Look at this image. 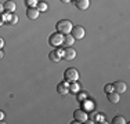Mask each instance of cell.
<instances>
[{"label": "cell", "instance_id": "cell-1", "mask_svg": "<svg viewBox=\"0 0 130 124\" xmlns=\"http://www.w3.org/2000/svg\"><path fill=\"white\" fill-rule=\"evenodd\" d=\"M73 25L69 19H61L58 21L57 25H55V29H57L58 33H62V35H68V33H71V30H72Z\"/></svg>", "mask_w": 130, "mask_h": 124}, {"label": "cell", "instance_id": "cell-2", "mask_svg": "<svg viewBox=\"0 0 130 124\" xmlns=\"http://www.w3.org/2000/svg\"><path fill=\"white\" fill-rule=\"evenodd\" d=\"M64 79H65V81H68V83L78 81V80H79L78 69H75V68H68V69L64 72Z\"/></svg>", "mask_w": 130, "mask_h": 124}, {"label": "cell", "instance_id": "cell-3", "mask_svg": "<svg viewBox=\"0 0 130 124\" xmlns=\"http://www.w3.org/2000/svg\"><path fill=\"white\" fill-rule=\"evenodd\" d=\"M64 43V35L62 33H53V35L48 37V44L53 46V47H60Z\"/></svg>", "mask_w": 130, "mask_h": 124}, {"label": "cell", "instance_id": "cell-4", "mask_svg": "<svg viewBox=\"0 0 130 124\" xmlns=\"http://www.w3.org/2000/svg\"><path fill=\"white\" fill-rule=\"evenodd\" d=\"M73 117H75V120L78 123H86L87 119H89V114L83 109H76L75 112H73Z\"/></svg>", "mask_w": 130, "mask_h": 124}, {"label": "cell", "instance_id": "cell-5", "mask_svg": "<svg viewBox=\"0 0 130 124\" xmlns=\"http://www.w3.org/2000/svg\"><path fill=\"white\" fill-rule=\"evenodd\" d=\"M85 33H86L85 28H83V26H79V25H78V26H73L72 30H71V35L75 37V40L83 39V37H85Z\"/></svg>", "mask_w": 130, "mask_h": 124}, {"label": "cell", "instance_id": "cell-6", "mask_svg": "<svg viewBox=\"0 0 130 124\" xmlns=\"http://www.w3.org/2000/svg\"><path fill=\"white\" fill-rule=\"evenodd\" d=\"M48 58H50L51 62H60L61 58H64V50H61V48L53 50L50 54H48Z\"/></svg>", "mask_w": 130, "mask_h": 124}, {"label": "cell", "instance_id": "cell-7", "mask_svg": "<svg viewBox=\"0 0 130 124\" xmlns=\"http://www.w3.org/2000/svg\"><path fill=\"white\" fill-rule=\"evenodd\" d=\"M57 92L60 95H67L68 92H69V84H68V81H61V83H58V86H57Z\"/></svg>", "mask_w": 130, "mask_h": 124}, {"label": "cell", "instance_id": "cell-8", "mask_svg": "<svg viewBox=\"0 0 130 124\" xmlns=\"http://www.w3.org/2000/svg\"><path fill=\"white\" fill-rule=\"evenodd\" d=\"M64 58L67 61H73L76 58V50L72 47H67L64 50Z\"/></svg>", "mask_w": 130, "mask_h": 124}, {"label": "cell", "instance_id": "cell-9", "mask_svg": "<svg viewBox=\"0 0 130 124\" xmlns=\"http://www.w3.org/2000/svg\"><path fill=\"white\" fill-rule=\"evenodd\" d=\"M126 90H127V86H126L125 81H115L113 83V91H116L118 94H123V92H126Z\"/></svg>", "mask_w": 130, "mask_h": 124}, {"label": "cell", "instance_id": "cell-10", "mask_svg": "<svg viewBox=\"0 0 130 124\" xmlns=\"http://www.w3.org/2000/svg\"><path fill=\"white\" fill-rule=\"evenodd\" d=\"M39 10L36 7H30V8H28V11H26V17L29 18L30 21H35V19H38L39 18Z\"/></svg>", "mask_w": 130, "mask_h": 124}, {"label": "cell", "instance_id": "cell-11", "mask_svg": "<svg viewBox=\"0 0 130 124\" xmlns=\"http://www.w3.org/2000/svg\"><path fill=\"white\" fill-rule=\"evenodd\" d=\"M75 6H76V8L85 11V10H87V8L90 7V0H76Z\"/></svg>", "mask_w": 130, "mask_h": 124}, {"label": "cell", "instance_id": "cell-12", "mask_svg": "<svg viewBox=\"0 0 130 124\" xmlns=\"http://www.w3.org/2000/svg\"><path fill=\"white\" fill-rule=\"evenodd\" d=\"M108 97V101L112 102V104H118V102L120 101V94H118L116 91H112V92H108L107 94Z\"/></svg>", "mask_w": 130, "mask_h": 124}, {"label": "cell", "instance_id": "cell-13", "mask_svg": "<svg viewBox=\"0 0 130 124\" xmlns=\"http://www.w3.org/2000/svg\"><path fill=\"white\" fill-rule=\"evenodd\" d=\"M3 6H4V11H7V12H14L17 10V6H15V3L13 0H7Z\"/></svg>", "mask_w": 130, "mask_h": 124}, {"label": "cell", "instance_id": "cell-14", "mask_svg": "<svg viewBox=\"0 0 130 124\" xmlns=\"http://www.w3.org/2000/svg\"><path fill=\"white\" fill-rule=\"evenodd\" d=\"M89 119L90 120H93V121H103V123H105V120H104V116L103 114H100L98 112H95V110H93L90 114H89Z\"/></svg>", "mask_w": 130, "mask_h": 124}, {"label": "cell", "instance_id": "cell-15", "mask_svg": "<svg viewBox=\"0 0 130 124\" xmlns=\"http://www.w3.org/2000/svg\"><path fill=\"white\" fill-rule=\"evenodd\" d=\"M73 42H75V37L71 35V33H68V35L64 36V43L62 44H65L67 47H71V46L73 44Z\"/></svg>", "mask_w": 130, "mask_h": 124}, {"label": "cell", "instance_id": "cell-16", "mask_svg": "<svg viewBox=\"0 0 130 124\" xmlns=\"http://www.w3.org/2000/svg\"><path fill=\"white\" fill-rule=\"evenodd\" d=\"M80 88H82V87H80V84H79L78 81H72V84L69 86V91L73 92V94H78V92H80Z\"/></svg>", "mask_w": 130, "mask_h": 124}, {"label": "cell", "instance_id": "cell-17", "mask_svg": "<svg viewBox=\"0 0 130 124\" xmlns=\"http://www.w3.org/2000/svg\"><path fill=\"white\" fill-rule=\"evenodd\" d=\"M36 8L39 10V12H44V11H47L48 6H47V3H46V2H39L38 6H36Z\"/></svg>", "mask_w": 130, "mask_h": 124}, {"label": "cell", "instance_id": "cell-18", "mask_svg": "<svg viewBox=\"0 0 130 124\" xmlns=\"http://www.w3.org/2000/svg\"><path fill=\"white\" fill-rule=\"evenodd\" d=\"M126 119L123 116H115L112 119V124H126Z\"/></svg>", "mask_w": 130, "mask_h": 124}, {"label": "cell", "instance_id": "cell-19", "mask_svg": "<svg viewBox=\"0 0 130 124\" xmlns=\"http://www.w3.org/2000/svg\"><path fill=\"white\" fill-rule=\"evenodd\" d=\"M38 3H39V0H25V4L28 6V8L36 7V6H38Z\"/></svg>", "mask_w": 130, "mask_h": 124}, {"label": "cell", "instance_id": "cell-20", "mask_svg": "<svg viewBox=\"0 0 130 124\" xmlns=\"http://www.w3.org/2000/svg\"><path fill=\"white\" fill-rule=\"evenodd\" d=\"M17 22H18V15L15 14V12H11V17H10V21H8V24L15 25Z\"/></svg>", "mask_w": 130, "mask_h": 124}, {"label": "cell", "instance_id": "cell-21", "mask_svg": "<svg viewBox=\"0 0 130 124\" xmlns=\"http://www.w3.org/2000/svg\"><path fill=\"white\" fill-rule=\"evenodd\" d=\"M104 91L107 92V94H108V92H112L113 91V84H107L104 87Z\"/></svg>", "mask_w": 130, "mask_h": 124}, {"label": "cell", "instance_id": "cell-22", "mask_svg": "<svg viewBox=\"0 0 130 124\" xmlns=\"http://www.w3.org/2000/svg\"><path fill=\"white\" fill-rule=\"evenodd\" d=\"M93 106H94V105H93V102H90V101H86L85 102V108H86V109H93Z\"/></svg>", "mask_w": 130, "mask_h": 124}, {"label": "cell", "instance_id": "cell-23", "mask_svg": "<svg viewBox=\"0 0 130 124\" xmlns=\"http://www.w3.org/2000/svg\"><path fill=\"white\" fill-rule=\"evenodd\" d=\"M78 94H79V92H78ZM85 98H86V94H85V92H82V94H79V97H78V99H79V101H85Z\"/></svg>", "mask_w": 130, "mask_h": 124}, {"label": "cell", "instance_id": "cell-24", "mask_svg": "<svg viewBox=\"0 0 130 124\" xmlns=\"http://www.w3.org/2000/svg\"><path fill=\"white\" fill-rule=\"evenodd\" d=\"M4 47V40H3V37H0V48Z\"/></svg>", "mask_w": 130, "mask_h": 124}, {"label": "cell", "instance_id": "cell-25", "mask_svg": "<svg viewBox=\"0 0 130 124\" xmlns=\"http://www.w3.org/2000/svg\"><path fill=\"white\" fill-rule=\"evenodd\" d=\"M3 12H4V6L0 3V14H3Z\"/></svg>", "mask_w": 130, "mask_h": 124}, {"label": "cell", "instance_id": "cell-26", "mask_svg": "<svg viewBox=\"0 0 130 124\" xmlns=\"http://www.w3.org/2000/svg\"><path fill=\"white\" fill-rule=\"evenodd\" d=\"M3 119H4V113L0 110V121H3Z\"/></svg>", "mask_w": 130, "mask_h": 124}, {"label": "cell", "instance_id": "cell-27", "mask_svg": "<svg viewBox=\"0 0 130 124\" xmlns=\"http://www.w3.org/2000/svg\"><path fill=\"white\" fill-rule=\"evenodd\" d=\"M3 24H4V21H3V17H2V14H0V26H3Z\"/></svg>", "mask_w": 130, "mask_h": 124}, {"label": "cell", "instance_id": "cell-28", "mask_svg": "<svg viewBox=\"0 0 130 124\" xmlns=\"http://www.w3.org/2000/svg\"><path fill=\"white\" fill-rule=\"evenodd\" d=\"M3 57H4V52H3V51H2V48H0V59H2Z\"/></svg>", "mask_w": 130, "mask_h": 124}, {"label": "cell", "instance_id": "cell-29", "mask_svg": "<svg viewBox=\"0 0 130 124\" xmlns=\"http://www.w3.org/2000/svg\"><path fill=\"white\" fill-rule=\"evenodd\" d=\"M61 2H62V3H69L71 0H61Z\"/></svg>", "mask_w": 130, "mask_h": 124}]
</instances>
